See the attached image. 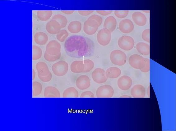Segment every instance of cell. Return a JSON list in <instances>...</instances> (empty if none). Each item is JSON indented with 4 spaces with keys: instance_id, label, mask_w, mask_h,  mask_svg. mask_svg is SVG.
<instances>
[{
    "instance_id": "obj_3",
    "label": "cell",
    "mask_w": 176,
    "mask_h": 131,
    "mask_svg": "<svg viewBox=\"0 0 176 131\" xmlns=\"http://www.w3.org/2000/svg\"><path fill=\"white\" fill-rule=\"evenodd\" d=\"M35 67L38 77L42 82H48L51 80L52 74L47 65L44 62H38L36 64Z\"/></svg>"
},
{
    "instance_id": "obj_21",
    "label": "cell",
    "mask_w": 176,
    "mask_h": 131,
    "mask_svg": "<svg viewBox=\"0 0 176 131\" xmlns=\"http://www.w3.org/2000/svg\"><path fill=\"white\" fill-rule=\"evenodd\" d=\"M84 69L83 61L76 60L73 61L70 65V70L73 73H83Z\"/></svg>"
},
{
    "instance_id": "obj_16",
    "label": "cell",
    "mask_w": 176,
    "mask_h": 131,
    "mask_svg": "<svg viewBox=\"0 0 176 131\" xmlns=\"http://www.w3.org/2000/svg\"><path fill=\"white\" fill-rule=\"evenodd\" d=\"M131 95L134 98H144L146 95V90L144 87L141 84L135 85L132 88Z\"/></svg>"
},
{
    "instance_id": "obj_18",
    "label": "cell",
    "mask_w": 176,
    "mask_h": 131,
    "mask_svg": "<svg viewBox=\"0 0 176 131\" xmlns=\"http://www.w3.org/2000/svg\"><path fill=\"white\" fill-rule=\"evenodd\" d=\"M117 21L115 18L113 16H110L105 19L103 27L112 32L115 29Z\"/></svg>"
},
{
    "instance_id": "obj_17",
    "label": "cell",
    "mask_w": 176,
    "mask_h": 131,
    "mask_svg": "<svg viewBox=\"0 0 176 131\" xmlns=\"http://www.w3.org/2000/svg\"><path fill=\"white\" fill-rule=\"evenodd\" d=\"M132 17L135 23L138 26H142L146 23V17L145 15L141 12H135L132 14Z\"/></svg>"
},
{
    "instance_id": "obj_7",
    "label": "cell",
    "mask_w": 176,
    "mask_h": 131,
    "mask_svg": "<svg viewBox=\"0 0 176 131\" xmlns=\"http://www.w3.org/2000/svg\"><path fill=\"white\" fill-rule=\"evenodd\" d=\"M135 42L133 39L129 36H123L118 40V44L121 49L125 51L132 50L134 47Z\"/></svg>"
},
{
    "instance_id": "obj_25",
    "label": "cell",
    "mask_w": 176,
    "mask_h": 131,
    "mask_svg": "<svg viewBox=\"0 0 176 131\" xmlns=\"http://www.w3.org/2000/svg\"><path fill=\"white\" fill-rule=\"evenodd\" d=\"M79 93L77 90L73 87H69L65 89L63 93V98H77Z\"/></svg>"
},
{
    "instance_id": "obj_40",
    "label": "cell",
    "mask_w": 176,
    "mask_h": 131,
    "mask_svg": "<svg viewBox=\"0 0 176 131\" xmlns=\"http://www.w3.org/2000/svg\"><path fill=\"white\" fill-rule=\"evenodd\" d=\"M150 86H149L147 87V94L148 96L149 97H150Z\"/></svg>"
},
{
    "instance_id": "obj_4",
    "label": "cell",
    "mask_w": 176,
    "mask_h": 131,
    "mask_svg": "<svg viewBox=\"0 0 176 131\" xmlns=\"http://www.w3.org/2000/svg\"><path fill=\"white\" fill-rule=\"evenodd\" d=\"M110 58L113 64L118 66L123 65L126 63L127 61L126 54L119 49L112 51L110 54Z\"/></svg>"
},
{
    "instance_id": "obj_23",
    "label": "cell",
    "mask_w": 176,
    "mask_h": 131,
    "mask_svg": "<svg viewBox=\"0 0 176 131\" xmlns=\"http://www.w3.org/2000/svg\"><path fill=\"white\" fill-rule=\"evenodd\" d=\"M136 48L137 51L142 55L146 56L150 54V46L145 43H138L136 45Z\"/></svg>"
},
{
    "instance_id": "obj_24",
    "label": "cell",
    "mask_w": 176,
    "mask_h": 131,
    "mask_svg": "<svg viewBox=\"0 0 176 131\" xmlns=\"http://www.w3.org/2000/svg\"><path fill=\"white\" fill-rule=\"evenodd\" d=\"M81 23L78 21H73L69 24L67 29L69 31L72 33L76 34L80 32L81 29Z\"/></svg>"
},
{
    "instance_id": "obj_31",
    "label": "cell",
    "mask_w": 176,
    "mask_h": 131,
    "mask_svg": "<svg viewBox=\"0 0 176 131\" xmlns=\"http://www.w3.org/2000/svg\"><path fill=\"white\" fill-rule=\"evenodd\" d=\"M69 33L65 29L60 30L56 35L57 39L61 42H63L68 36Z\"/></svg>"
},
{
    "instance_id": "obj_37",
    "label": "cell",
    "mask_w": 176,
    "mask_h": 131,
    "mask_svg": "<svg viewBox=\"0 0 176 131\" xmlns=\"http://www.w3.org/2000/svg\"><path fill=\"white\" fill-rule=\"evenodd\" d=\"M78 13L81 15L82 16H87L88 15L93 12V11H78Z\"/></svg>"
},
{
    "instance_id": "obj_15",
    "label": "cell",
    "mask_w": 176,
    "mask_h": 131,
    "mask_svg": "<svg viewBox=\"0 0 176 131\" xmlns=\"http://www.w3.org/2000/svg\"><path fill=\"white\" fill-rule=\"evenodd\" d=\"M61 27L59 23L54 20L51 19L46 25V29L49 34H57L60 30Z\"/></svg>"
},
{
    "instance_id": "obj_12",
    "label": "cell",
    "mask_w": 176,
    "mask_h": 131,
    "mask_svg": "<svg viewBox=\"0 0 176 131\" xmlns=\"http://www.w3.org/2000/svg\"><path fill=\"white\" fill-rule=\"evenodd\" d=\"M132 84V81L129 76L124 75L120 77L117 81V85L121 90L127 91L131 87Z\"/></svg>"
},
{
    "instance_id": "obj_39",
    "label": "cell",
    "mask_w": 176,
    "mask_h": 131,
    "mask_svg": "<svg viewBox=\"0 0 176 131\" xmlns=\"http://www.w3.org/2000/svg\"><path fill=\"white\" fill-rule=\"evenodd\" d=\"M62 12L66 15H69L72 14L74 12V11H62Z\"/></svg>"
},
{
    "instance_id": "obj_42",
    "label": "cell",
    "mask_w": 176,
    "mask_h": 131,
    "mask_svg": "<svg viewBox=\"0 0 176 131\" xmlns=\"http://www.w3.org/2000/svg\"><path fill=\"white\" fill-rule=\"evenodd\" d=\"M35 70L33 69V79H34L35 77Z\"/></svg>"
},
{
    "instance_id": "obj_27",
    "label": "cell",
    "mask_w": 176,
    "mask_h": 131,
    "mask_svg": "<svg viewBox=\"0 0 176 131\" xmlns=\"http://www.w3.org/2000/svg\"><path fill=\"white\" fill-rule=\"evenodd\" d=\"M57 21L61 26V28H64L67 23V20L64 15L61 14L54 15L52 19Z\"/></svg>"
},
{
    "instance_id": "obj_10",
    "label": "cell",
    "mask_w": 176,
    "mask_h": 131,
    "mask_svg": "<svg viewBox=\"0 0 176 131\" xmlns=\"http://www.w3.org/2000/svg\"><path fill=\"white\" fill-rule=\"evenodd\" d=\"M99 27L96 21L88 18L84 23L83 31L86 34L92 35L95 33Z\"/></svg>"
},
{
    "instance_id": "obj_1",
    "label": "cell",
    "mask_w": 176,
    "mask_h": 131,
    "mask_svg": "<svg viewBox=\"0 0 176 131\" xmlns=\"http://www.w3.org/2000/svg\"><path fill=\"white\" fill-rule=\"evenodd\" d=\"M64 48L69 56L80 58L91 55L94 52V45L93 41L87 37L74 35L66 40Z\"/></svg>"
},
{
    "instance_id": "obj_32",
    "label": "cell",
    "mask_w": 176,
    "mask_h": 131,
    "mask_svg": "<svg viewBox=\"0 0 176 131\" xmlns=\"http://www.w3.org/2000/svg\"><path fill=\"white\" fill-rule=\"evenodd\" d=\"M129 11H115L114 14L118 18L122 19L126 17L128 15Z\"/></svg>"
},
{
    "instance_id": "obj_29",
    "label": "cell",
    "mask_w": 176,
    "mask_h": 131,
    "mask_svg": "<svg viewBox=\"0 0 176 131\" xmlns=\"http://www.w3.org/2000/svg\"><path fill=\"white\" fill-rule=\"evenodd\" d=\"M32 51L33 60H37L41 57L42 55V51L40 48L36 45H33Z\"/></svg>"
},
{
    "instance_id": "obj_5",
    "label": "cell",
    "mask_w": 176,
    "mask_h": 131,
    "mask_svg": "<svg viewBox=\"0 0 176 131\" xmlns=\"http://www.w3.org/2000/svg\"><path fill=\"white\" fill-rule=\"evenodd\" d=\"M68 70L67 63L64 61H59L52 66V70L53 74L58 76H62L66 74Z\"/></svg>"
},
{
    "instance_id": "obj_41",
    "label": "cell",
    "mask_w": 176,
    "mask_h": 131,
    "mask_svg": "<svg viewBox=\"0 0 176 131\" xmlns=\"http://www.w3.org/2000/svg\"><path fill=\"white\" fill-rule=\"evenodd\" d=\"M120 97H124V98H130V97H131V96L129 95H122L121 96H120Z\"/></svg>"
},
{
    "instance_id": "obj_36",
    "label": "cell",
    "mask_w": 176,
    "mask_h": 131,
    "mask_svg": "<svg viewBox=\"0 0 176 131\" xmlns=\"http://www.w3.org/2000/svg\"><path fill=\"white\" fill-rule=\"evenodd\" d=\"M146 64L144 67L141 70V71L143 73H147L150 71V62L148 58H145Z\"/></svg>"
},
{
    "instance_id": "obj_11",
    "label": "cell",
    "mask_w": 176,
    "mask_h": 131,
    "mask_svg": "<svg viewBox=\"0 0 176 131\" xmlns=\"http://www.w3.org/2000/svg\"><path fill=\"white\" fill-rule=\"evenodd\" d=\"M91 77L94 81L98 84L104 83L108 79L105 71L101 68L95 69L92 73Z\"/></svg>"
},
{
    "instance_id": "obj_26",
    "label": "cell",
    "mask_w": 176,
    "mask_h": 131,
    "mask_svg": "<svg viewBox=\"0 0 176 131\" xmlns=\"http://www.w3.org/2000/svg\"><path fill=\"white\" fill-rule=\"evenodd\" d=\"M53 12L51 11H39L37 12L38 18L41 21H45L49 19L52 16Z\"/></svg>"
},
{
    "instance_id": "obj_38",
    "label": "cell",
    "mask_w": 176,
    "mask_h": 131,
    "mask_svg": "<svg viewBox=\"0 0 176 131\" xmlns=\"http://www.w3.org/2000/svg\"><path fill=\"white\" fill-rule=\"evenodd\" d=\"M96 12L99 14L103 16H106L111 14L112 11H96Z\"/></svg>"
},
{
    "instance_id": "obj_13",
    "label": "cell",
    "mask_w": 176,
    "mask_h": 131,
    "mask_svg": "<svg viewBox=\"0 0 176 131\" xmlns=\"http://www.w3.org/2000/svg\"><path fill=\"white\" fill-rule=\"evenodd\" d=\"M75 83L78 89L83 90L88 89L90 86V81L87 76L82 75L77 78Z\"/></svg>"
},
{
    "instance_id": "obj_33",
    "label": "cell",
    "mask_w": 176,
    "mask_h": 131,
    "mask_svg": "<svg viewBox=\"0 0 176 131\" xmlns=\"http://www.w3.org/2000/svg\"><path fill=\"white\" fill-rule=\"evenodd\" d=\"M150 29H147L143 31L141 34L142 39L145 41L149 43L150 41Z\"/></svg>"
},
{
    "instance_id": "obj_35",
    "label": "cell",
    "mask_w": 176,
    "mask_h": 131,
    "mask_svg": "<svg viewBox=\"0 0 176 131\" xmlns=\"http://www.w3.org/2000/svg\"><path fill=\"white\" fill-rule=\"evenodd\" d=\"M81 98H94L93 93L90 91H86L83 92L81 95Z\"/></svg>"
},
{
    "instance_id": "obj_14",
    "label": "cell",
    "mask_w": 176,
    "mask_h": 131,
    "mask_svg": "<svg viewBox=\"0 0 176 131\" xmlns=\"http://www.w3.org/2000/svg\"><path fill=\"white\" fill-rule=\"evenodd\" d=\"M118 27L121 32L128 34L133 31L134 28V25L131 20L125 19L122 20L120 22Z\"/></svg>"
},
{
    "instance_id": "obj_30",
    "label": "cell",
    "mask_w": 176,
    "mask_h": 131,
    "mask_svg": "<svg viewBox=\"0 0 176 131\" xmlns=\"http://www.w3.org/2000/svg\"><path fill=\"white\" fill-rule=\"evenodd\" d=\"M83 61L84 69L83 73H87L90 71L94 68V63L93 61L89 59L84 60Z\"/></svg>"
},
{
    "instance_id": "obj_28",
    "label": "cell",
    "mask_w": 176,
    "mask_h": 131,
    "mask_svg": "<svg viewBox=\"0 0 176 131\" xmlns=\"http://www.w3.org/2000/svg\"><path fill=\"white\" fill-rule=\"evenodd\" d=\"M32 95L33 96H37L39 95L42 91V86L39 82L35 81L32 84Z\"/></svg>"
},
{
    "instance_id": "obj_6",
    "label": "cell",
    "mask_w": 176,
    "mask_h": 131,
    "mask_svg": "<svg viewBox=\"0 0 176 131\" xmlns=\"http://www.w3.org/2000/svg\"><path fill=\"white\" fill-rule=\"evenodd\" d=\"M128 62L130 65L134 69L141 70L146 64L145 58L137 54H133L129 57Z\"/></svg>"
},
{
    "instance_id": "obj_9",
    "label": "cell",
    "mask_w": 176,
    "mask_h": 131,
    "mask_svg": "<svg viewBox=\"0 0 176 131\" xmlns=\"http://www.w3.org/2000/svg\"><path fill=\"white\" fill-rule=\"evenodd\" d=\"M114 90L110 85H104L98 88L96 91L97 98H111L114 95Z\"/></svg>"
},
{
    "instance_id": "obj_34",
    "label": "cell",
    "mask_w": 176,
    "mask_h": 131,
    "mask_svg": "<svg viewBox=\"0 0 176 131\" xmlns=\"http://www.w3.org/2000/svg\"><path fill=\"white\" fill-rule=\"evenodd\" d=\"M88 19H92L96 21L98 24L99 26L101 24L103 19L102 18L97 15H93L88 18Z\"/></svg>"
},
{
    "instance_id": "obj_22",
    "label": "cell",
    "mask_w": 176,
    "mask_h": 131,
    "mask_svg": "<svg viewBox=\"0 0 176 131\" xmlns=\"http://www.w3.org/2000/svg\"><path fill=\"white\" fill-rule=\"evenodd\" d=\"M105 73L108 78L111 79L116 78L120 75L121 74V70L116 67H111L108 68Z\"/></svg>"
},
{
    "instance_id": "obj_19",
    "label": "cell",
    "mask_w": 176,
    "mask_h": 131,
    "mask_svg": "<svg viewBox=\"0 0 176 131\" xmlns=\"http://www.w3.org/2000/svg\"><path fill=\"white\" fill-rule=\"evenodd\" d=\"M44 96L45 98H59L60 93L58 90L53 86H48L44 89Z\"/></svg>"
},
{
    "instance_id": "obj_20",
    "label": "cell",
    "mask_w": 176,
    "mask_h": 131,
    "mask_svg": "<svg viewBox=\"0 0 176 131\" xmlns=\"http://www.w3.org/2000/svg\"><path fill=\"white\" fill-rule=\"evenodd\" d=\"M34 40L36 44L40 45H43L47 43L48 40V37L45 33L38 32L35 34Z\"/></svg>"
},
{
    "instance_id": "obj_8",
    "label": "cell",
    "mask_w": 176,
    "mask_h": 131,
    "mask_svg": "<svg viewBox=\"0 0 176 131\" xmlns=\"http://www.w3.org/2000/svg\"><path fill=\"white\" fill-rule=\"evenodd\" d=\"M96 38L98 43L101 45L105 46L109 44L111 39V32L108 30L103 28L98 32Z\"/></svg>"
},
{
    "instance_id": "obj_2",
    "label": "cell",
    "mask_w": 176,
    "mask_h": 131,
    "mask_svg": "<svg viewBox=\"0 0 176 131\" xmlns=\"http://www.w3.org/2000/svg\"><path fill=\"white\" fill-rule=\"evenodd\" d=\"M61 45L57 41L52 40L47 44L44 52V57L49 62H53L59 59L61 56Z\"/></svg>"
}]
</instances>
